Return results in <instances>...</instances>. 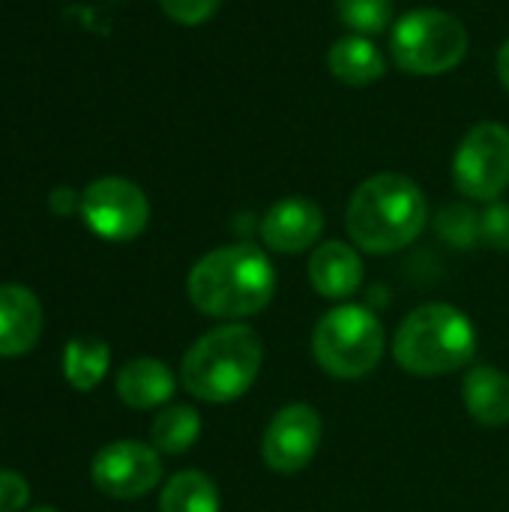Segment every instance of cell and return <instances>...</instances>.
I'll use <instances>...</instances> for the list:
<instances>
[{"label": "cell", "mask_w": 509, "mask_h": 512, "mask_svg": "<svg viewBox=\"0 0 509 512\" xmlns=\"http://www.w3.org/2000/svg\"><path fill=\"white\" fill-rule=\"evenodd\" d=\"M390 54L408 75H444L465 60L468 30L444 9H411L390 30Z\"/></svg>", "instance_id": "6"}, {"label": "cell", "mask_w": 509, "mask_h": 512, "mask_svg": "<svg viewBox=\"0 0 509 512\" xmlns=\"http://www.w3.org/2000/svg\"><path fill=\"white\" fill-rule=\"evenodd\" d=\"M81 216L102 240H135L150 219L147 195L126 177H99L81 192Z\"/></svg>", "instance_id": "8"}, {"label": "cell", "mask_w": 509, "mask_h": 512, "mask_svg": "<svg viewBox=\"0 0 509 512\" xmlns=\"http://www.w3.org/2000/svg\"><path fill=\"white\" fill-rule=\"evenodd\" d=\"M30 501V486L15 471H0V512H21Z\"/></svg>", "instance_id": "24"}, {"label": "cell", "mask_w": 509, "mask_h": 512, "mask_svg": "<svg viewBox=\"0 0 509 512\" xmlns=\"http://www.w3.org/2000/svg\"><path fill=\"white\" fill-rule=\"evenodd\" d=\"M498 78H501V87L509 93V39L501 45V51H498Z\"/></svg>", "instance_id": "26"}, {"label": "cell", "mask_w": 509, "mask_h": 512, "mask_svg": "<svg viewBox=\"0 0 509 512\" xmlns=\"http://www.w3.org/2000/svg\"><path fill=\"white\" fill-rule=\"evenodd\" d=\"M108 363H111V348L102 339H96V336H81V339H72L66 345L63 375H66V381L75 390L87 393V390H93L105 378Z\"/></svg>", "instance_id": "18"}, {"label": "cell", "mask_w": 509, "mask_h": 512, "mask_svg": "<svg viewBox=\"0 0 509 512\" xmlns=\"http://www.w3.org/2000/svg\"><path fill=\"white\" fill-rule=\"evenodd\" d=\"M480 240L498 252H509V204L492 201L480 213Z\"/></svg>", "instance_id": "22"}, {"label": "cell", "mask_w": 509, "mask_h": 512, "mask_svg": "<svg viewBox=\"0 0 509 512\" xmlns=\"http://www.w3.org/2000/svg\"><path fill=\"white\" fill-rule=\"evenodd\" d=\"M324 231V213L312 198H282L261 219V240L267 249L282 255H297L315 246Z\"/></svg>", "instance_id": "11"}, {"label": "cell", "mask_w": 509, "mask_h": 512, "mask_svg": "<svg viewBox=\"0 0 509 512\" xmlns=\"http://www.w3.org/2000/svg\"><path fill=\"white\" fill-rule=\"evenodd\" d=\"M219 3L222 0H159L162 12L183 27H198V24L210 21L213 12L219 9Z\"/></svg>", "instance_id": "23"}, {"label": "cell", "mask_w": 509, "mask_h": 512, "mask_svg": "<svg viewBox=\"0 0 509 512\" xmlns=\"http://www.w3.org/2000/svg\"><path fill=\"white\" fill-rule=\"evenodd\" d=\"M90 477L96 489L117 501H135L150 495L162 480L159 453L138 441H117L96 453Z\"/></svg>", "instance_id": "9"}, {"label": "cell", "mask_w": 509, "mask_h": 512, "mask_svg": "<svg viewBox=\"0 0 509 512\" xmlns=\"http://www.w3.org/2000/svg\"><path fill=\"white\" fill-rule=\"evenodd\" d=\"M438 225L447 240L462 243V246H468V243H474V237H480V216H474L471 207H459V204L444 207Z\"/></svg>", "instance_id": "21"}, {"label": "cell", "mask_w": 509, "mask_h": 512, "mask_svg": "<svg viewBox=\"0 0 509 512\" xmlns=\"http://www.w3.org/2000/svg\"><path fill=\"white\" fill-rule=\"evenodd\" d=\"M42 336V306L24 285H0V357L27 354Z\"/></svg>", "instance_id": "12"}, {"label": "cell", "mask_w": 509, "mask_h": 512, "mask_svg": "<svg viewBox=\"0 0 509 512\" xmlns=\"http://www.w3.org/2000/svg\"><path fill=\"white\" fill-rule=\"evenodd\" d=\"M51 210L57 216L75 213V210H81V195H75L72 189H54L51 192Z\"/></svg>", "instance_id": "25"}, {"label": "cell", "mask_w": 509, "mask_h": 512, "mask_svg": "<svg viewBox=\"0 0 509 512\" xmlns=\"http://www.w3.org/2000/svg\"><path fill=\"white\" fill-rule=\"evenodd\" d=\"M189 300L210 318H249L258 315L276 291V273L267 255L249 243H234L207 252L186 282Z\"/></svg>", "instance_id": "2"}, {"label": "cell", "mask_w": 509, "mask_h": 512, "mask_svg": "<svg viewBox=\"0 0 509 512\" xmlns=\"http://www.w3.org/2000/svg\"><path fill=\"white\" fill-rule=\"evenodd\" d=\"M117 396L138 411L165 405L174 396V375L162 360L153 357L129 360L117 375Z\"/></svg>", "instance_id": "14"}, {"label": "cell", "mask_w": 509, "mask_h": 512, "mask_svg": "<svg viewBox=\"0 0 509 512\" xmlns=\"http://www.w3.org/2000/svg\"><path fill=\"white\" fill-rule=\"evenodd\" d=\"M201 435V417L195 408L189 405H171L165 408L150 429V441L156 450L168 453V456H180L186 453Z\"/></svg>", "instance_id": "19"}, {"label": "cell", "mask_w": 509, "mask_h": 512, "mask_svg": "<svg viewBox=\"0 0 509 512\" xmlns=\"http://www.w3.org/2000/svg\"><path fill=\"white\" fill-rule=\"evenodd\" d=\"M159 512H219V489L201 471H180L162 489Z\"/></svg>", "instance_id": "17"}, {"label": "cell", "mask_w": 509, "mask_h": 512, "mask_svg": "<svg viewBox=\"0 0 509 512\" xmlns=\"http://www.w3.org/2000/svg\"><path fill=\"white\" fill-rule=\"evenodd\" d=\"M327 66H330V75L348 87L375 84L387 72V60H384L381 48L369 36H357V33L333 42V48L327 54Z\"/></svg>", "instance_id": "15"}, {"label": "cell", "mask_w": 509, "mask_h": 512, "mask_svg": "<svg viewBox=\"0 0 509 512\" xmlns=\"http://www.w3.org/2000/svg\"><path fill=\"white\" fill-rule=\"evenodd\" d=\"M321 444V417L309 405H285L264 429L261 456L276 474L303 471Z\"/></svg>", "instance_id": "10"}, {"label": "cell", "mask_w": 509, "mask_h": 512, "mask_svg": "<svg viewBox=\"0 0 509 512\" xmlns=\"http://www.w3.org/2000/svg\"><path fill=\"white\" fill-rule=\"evenodd\" d=\"M393 354L411 375H450L474 360L477 330L462 309L450 303H426L399 324Z\"/></svg>", "instance_id": "4"}, {"label": "cell", "mask_w": 509, "mask_h": 512, "mask_svg": "<svg viewBox=\"0 0 509 512\" xmlns=\"http://www.w3.org/2000/svg\"><path fill=\"white\" fill-rule=\"evenodd\" d=\"M462 396H465L468 414L477 423L492 426V429L509 423V378L501 369H495L489 363L474 366L465 375Z\"/></svg>", "instance_id": "16"}, {"label": "cell", "mask_w": 509, "mask_h": 512, "mask_svg": "<svg viewBox=\"0 0 509 512\" xmlns=\"http://www.w3.org/2000/svg\"><path fill=\"white\" fill-rule=\"evenodd\" d=\"M30 512H57L54 507H36V510H30Z\"/></svg>", "instance_id": "27"}, {"label": "cell", "mask_w": 509, "mask_h": 512, "mask_svg": "<svg viewBox=\"0 0 509 512\" xmlns=\"http://www.w3.org/2000/svg\"><path fill=\"white\" fill-rule=\"evenodd\" d=\"M264 363V342L246 324H222L204 333L183 357V387L201 402H234L255 384Z\"/></svg>", "instance_id": "3"}, {"label": "cell", "mask_w": 509, "mask_h": 512, "mask_svg": "<svg viewBox=\"0 0 509 512\" xmlns=\"http://www.w3.org/2000/svg\"><path fill=\"white\" fill-rule=\"evenodd\" d=\"M429 222V201L423 189L405 174H375L363 180L345 210L351 240L372 255L399 252L414 243Z\"/></svg>", "instance_id": "1"}, {"label": "cell", "mask_w": 509, "mask_h": 512, "mask_svg": "<svg viewBox=\"0 0 509 512\" xmlns=\"http://www.w3.org/2000/svg\"><path fill=\"white\" fill-rule=\"evenodd\" d=\"M312 354L333 378H363L384 357V327L366 306H336L318 321L312 333Z\"/></svg>", "instance_id": "5"}, {"label": "cell", "mask_w": 509, "mask_h": 512, "mask_svg": "<svg viewBox=\"0 0 509 512\" xmlns=\"http://www.w3.org/2000/svg\"><path fill=\"white\" fill-rule=\"evenodd\" d=\"M309 282L327 300H345L363 285V261L357 249L339 240L321 243L309 258Z\"/></svg>", "instance_id": "13"}, {"label": "cell", "mask_w": 509, "mask_h": 512, "mask_svg": "<svg viewBox=\"0 0 509 512\" xmlns=\"http://www.w3.org/2000/svg\"><path fill=\"white\" fill-rule=\"evenodd\" d=\"M453 180L471 201H498L509 186V129L501 123H477L456 147Z\"/></svg>", "instance_id": "7"}, {"label": "cell", "mask_w": 509, "mask_h": 512, "mask_svg": "<svg viewBox=\"0 0 509 512\" xmlns=\"http://www.w3.org/2000/svg\"><path fill=\"white\" fill-rule=\"evenodd\" d=\"M339 21L357 36H378L393 24V0H336Z\"/></svg>", "instance_id": "20"}]
</instances>
